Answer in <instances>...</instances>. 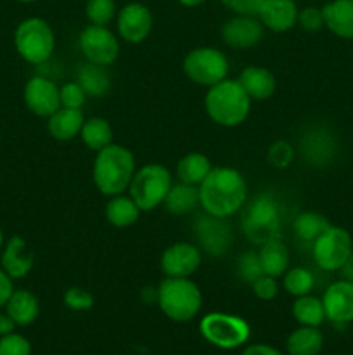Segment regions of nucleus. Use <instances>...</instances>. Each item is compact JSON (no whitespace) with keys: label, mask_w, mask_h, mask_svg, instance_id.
Masks as SVG:
<instances>
[{"label":"nucleus","mask_w":353,"mask_h":355,"mask_svg":"<svg viewBox=\"0 0 353 355\" xmlns=\"http://www.w3.org/2000/svg\"><path fill=\"white\" fill-rule=\"evenodd\" d=\"M199 207L204 214L228 218L237 214L248 200V184L242 173L232 166L211 168L199 184Z\"/></svg>","instance_id":"1"},{"label":"nucleus","mask_w":353,"mask_h":355,"mask_svg":"<svg viewBox=\"0 0 353 355\" xmlns=\"http://www.w3.org/2000/svg\"><path fill=\"white\" fill-rule=\"evenodd\" d=\"M137 172L135 156L128 148L120 144H109L97 151L93 162V184L104 196H116L128 191L132 177Z\"/></svg>","instance_id":"2"},{"label":"nucleus","mask_w":353,"mask_h":355,"mask_svg":"<svg viewBox=\"0 0 353 355\" xmlns=\"http://www.w3.org/2000/svg\"><path fill=\"white\" fill-rule=\"evenodd\" d=\"M204 110L210 120L220 127H237L248 120L251 97L246 94L237 78H225L208 89L204 96Z\"/></svg>","instance_id":"3"},{"label":"nucleus","mask_w":353,"mask_h":355,"mask_svg":"<svg viewBox=\"0 0 353 355\" xmlns=\"http://www.w3.org/2000/svg\"><path fill=\"white\" fill-rule=\"evenodd\" d=\"M241 210V231L249 243L260 246L275 236H282V208L273 193L258 194Z\"/></svg>","instance_id":"4"},{"label":"nucleus","mask_w":353,"mask_h":355,"mask_svg":"<svg viewBox=\"0 0 353 355\" xmlns=\"http://www.w3.org/2000/svg\"><path fill=\"white\" fill-rule=\"evenodd\" d=\"M156 291V302L170 321H192L203 307V293L190 277H165Z\"/></svg>","instance_id":"5"},{"label":"nucleus","mask_w":353,"mask_h":355,"mask_svg":"<svg viewBox=\"0 0 353 355\" xmlns=\"http://www.w3.org/2000/svg\"><path fill=\"white\" fill-rule=\"evenodd\" d=\"M14 47L17 54L30 64H45L54 54V30L42 17H26L14 31Z\"/></svg>","instance_id":"6"},{"label":"nucleus","mask_w":353,"mask_h":355,"mask_svg":"<svg viewBox=\"0 0 353 355\" xmlns=\"http://www.w3.org/2000/svg\"><path fill=\"white\" fill-rule=\"evenodd\" d=\"M173 186L172 173L161 163H149L138 168L128 186V196L135 201L141 211H151L163 205L170 187Z\"/></svg>","instance_id":"7"},{"label":"nucleus","mask_w":353,"mask_h":355,"mask_svg":"<svg viewBox=\"0 0 353 355\" xmlns=\"http://www.w3.org/2000/svg\"><path fill=\"white\" fill-rule=\"evenodd\" d=\"M199 333L208 343L224 350H234L246 345L251 328L246 319L225 312H210L199 322Z\"/></svg>","instance_id":"8"},{"label":"nucleus","mask_w":353,"mask_h":355,"mask_svg":"<svg viewBox=\"0 0 353 355\" xmlns=\"http://www.w3.org/2000/svg\"><path fill=\"white\" fill-rule=\"evenodd\" d=\"M182 69L187 78L201 87H213L228 78V58L215 47H197L187 52Z\"/></svg>","instance_id":"9"},{"label":"nucleus","mask_w":353,"mask_h":355,"mask_svg":"<svg viewBox=\"0 0 353 355\" xmlns=\"http://www.w3.org/2000/svg\"><path fill=\"white\" fill-rule=\"evenodd\" d=\"M353 252L352 236L339 225H329L314 243L311 257L315 263L324 272H338L348 262Z\"/></svg>","instance_id":"10"},{"label":"nucleus","mask_w":353,"mask_h":355,"mask_svg":"<svg viewBox=\"0 0 353 355\" xmlns=\"http://www.w3.org/2000/svg\"><path fill=\"white\" fill-rule=\"evenodd\" d=\"M80 51L85 61L99 66H111L120 58V40L107 26L89 24L78 38Z\"/></svg>","instance_id":"11"},{"label":"nucleus","mask_w":353,"mask_h":355,"mask_svg":"<svg viewBox=\"0 0 353 355\" xmlns=\"http://www.w3.org/2000/svg\"><path fill=\"white\" fill-rule=\"evenodd\" d=\"M194 234L201 252L210 257H224L234 243V232L227 218L201 215L194 222Z\"/></svg>","instance_id":"12"},{"label":"nucleus","mask_w":353,"mask_h":355,"mask_svg":"<svg viewBox=\"0 0 353 355\" xmlns=\"http://www.w3.org/2000/svg\"><path fill=\"white\" fill-rule=\"evenodd\" d=\"M338 153V139L324 125L307 128L300 139V155L315 168L331 165Z\"/></svg>","instance_id":"13"},{"label":"nucleus","mask_w":353,"mask_h":355,"mask_svg":"<svg viewBox=\"0 0 353 355\" xmlns=\"http://www.w3.org/2000/svg\"><path fill=\"white\" fill-rule=\"evenodd\" d=\"M154 17L151 9L141 2H130L116 14V31L127 44H142L151 35Z\"/></svg>","instance_id":"14"},{"label":"nucleus","mask_w":353,"mask_h":355,"mask_svg":"<svg viewBox=\"0 0 353 355\" xmlns=\"http://www.w3.org/2000/svg\"><path fill=\"white\" fill-rule=\"evenodd\" d=\"M203 263V252L197 245L179 241L163 252L159 267L165 277H190Z\"/></svg>","instance_id":"15"},{"label":"nucleus","mask_w":353,"mask_h":355,"mask_svg":"<svg viewBox=\"0 0 353 355\" xmlns=\"http://www.w3.org/2000/svg\"><path fill=\"white\" fill-rule=\"evenodd\" d=\"M28 110L40 118H48L61 107L59 87L47 76H31L23 90Z\"/></svg>","instance_id":"16"},{"label":"nucleus","mask_w":353,"mask_h":355,"mask_svg":"<svg viewBox=\"0 0 353 355\" xmlns=\"http://www.w3.org/2000/svg\"><path fill=\"white\" fill-rule=\"evenodd\" d=\"M263 30L265 28L256 16L235 14L221 26V40L232 49H249L262 42Z\"/></svg>","instance_id":"17"},{"label":"nucleus","mask_w":353,"mask_h":355,"mask_svg":"<svg viewBox=\"0 0 353 355\" xmlns=\"http://www.w3.org/2000/svg\"><path fill=\"white\" fill-rule=\"evenodd\" d=\"M325 319L334 324L353 322V283L348 279H339L329 284L322 297Z\"/></svg>","instance_id":"18"},{"label":"nucleus","mask_w":353,"mask_h":355,"mask_svg":"<svg viewBox=\"0 0 353 355\" xmlns=\"http://www.w3.org/2000/svg\"><path fill=\"white\" fill-rule=\"evenodd\" d=\"M298 14L300 9L294 0H263L256 17L266 30L284 33L296 26Z\"/></svg>","instance_id":"19"},{"label":"nucleus","mask_w":353,"mask_h":355,"mask_svg":"<svg viewBox=\"0 0 353 355\" xmlns=\"http://www.w3.org/2000/svg\"><path fill=\"white\" fill-rule=\"evenodd\" d=\"M35 263V255L28 243L21 236H12L3 245L0 253V266L12 279H23L31 272Z\"/></svg>","instance_id":"20"},{"label":"nucleus","mask_w":353,"mask_h":355,"mask_svg":"<svg viewBox=\"0 0 353 355\" xmlns=\"http://www.w3.org/2000/svg\"><path fill=\"white\" fill-rule=\"evenodd\" d=\"M237 82L246 90L251 101H266L275 94L277 80L270 69L263 66H246L239 73Z\"/></svg>","instance_id":"21"},{"label":"nucleus","mask_w":353,"mask_h":355,"mask_svg":"<svg viewBox=\"0 0 353 355\" xmlns=\"http://www.w3.org/2000/svg\"><path fill=\"white\" fill-rule=\"evenodd\" d=\"M324 26L343 40H353V0H331L322 7Z\"/></svg>","instance_id":"22"},{"label":"nucleus","mask_w":353,"mask_h":355,"mask_svg":"<svg viewBox=\"0 0 353 355\" xmlns=\"http://www.w3.org/2000/svg\"><path fill=\"white\" fill-rule=\"evenodd\" d=\"M85 121V114L82 110H71V107H59L54 114L47 118L48 135L55 141L68 142L78 137L80 130Z\"/></svg>","instance_id":"23"},{"label":"nucleus","mask_w":353,"mask_h":355,"mask_svg":"<svg viewBox=\"0 0 353 355\" xmlns=\"http://www.w3.org/2000/svg\"><path fill=\"white\" fill-rule=\"evenodd\" d=\"M6 314L16 326H30L40 315V302L28 290H14L6 304Z\"/></svg>","instance_id":"24"},{"label":"nucleus","mask_w":353,"mask_h":355,"mask_svg":"<svg viewBox=\"0 0 353 355\" xmlns=\"http://www.w3.org/2000/svg\"><path fill=\"white\" fill-rule=\"evenodd\" d=\"M258 255L263 274H269L272 277H282L289 269V248L284 243L282 236H275L260 245Z\"/></svg>","instance_id":"25"},{"label":"nucleus","mask_w":353,"mask_h":355,"mask_svg":"<svg viewBox=\"0 0 353 355\" xmlns=\"http://www.w3.org/2000/svg\"><path fill=\"white\" fill-rule=\"evenodd\" d=\"M76 82L87 94V97H99L107 96L111 90V75L107 71L106 66L93 64V62H83L78 69H76Z\"/></svg>","instance_id":"26"},{"label":"nucleus","mask_w":353,"mask_h":355,"mask_svg":"<svg viewBox=\"0 0 353 355\" xmlns=\"http://www.w3.org/2000/svg\"><path fill=\"white\" fill-rule=\"evenodd\" d=\"M163 205H165L168 214L176 215V217L192 214L199 207V187L183 182L173 184Z\"/></svg>","instance_id":"27"},{"label":"nucleus","mask_w":353,"mask_h":355,"mask_svg":"<svg viewBox=\"0 0 353 355\" xmlns=\"http://www.w3.org/2000/svg\"><path fill=\"white\" fill-rule=\"evenodd\" d=\"M324 347V335L314 326H300L286 340L287 355H318Z\"/></svg>","instance_id":"28"},{"label":"nucleus","mask_w":353,"mask_h":355,"mask_svg":"<svg viewBox=\"0 0 353 355\" xmlns=\"http://www.w3.org/2000/svg\"><path fill=\"white\" fill-rule=\"evenodd\" d=\"M211 162L203 153H187L176 163V179L189 186H199L211 172Z\"/></svg>","instance_id":"29"},{"label":"nucleus","mask_w":353,"mask_h":355,"mask_svg":"<svg viewBox=\"0 0 353 355\" xmlns=\"http://www.w3.org/2000/svg\"><path fill=\"white\" fill-rule=\"evenodd\" d=\"M138 215H141V208L130 196H125V194L111 196L106 205L107 222L118 229H127L134 225L138 220Z\"/></svg>","instance_id":"30"},{"label":"nucleus","mask_w":353,"mask_h":355,"mask_svg":"<svg viewBox=\"0 0 353 355\" xmlns=\"http://www.w3.org/2000/svg\"><path fill=\"white\" fill-rule=\"evenodd\" d=\"M80 139L87 148L97 153L106 146L113 144V127L102 116L85 118L82 130H80Z\"/></svg>","instance_id":"31"},{"label":"nucleus","mask_w":353,"mask_h":355,"mask_svg":"<svg viewBox=\"0 0 353 355\" xmlns=\"http://www.w3.org/2000/svg\"><path fill=\"white\" fill-rule=\"evenodd\" d=\"M331 225L327 217L318 211H301L293 220V232L300 241L314 243Z\"/></svg>","instance_id":"32"},{"label":"nucleus","mask_w":353,"mask_h":355,"mask_svg":"<svg viewBox=\"0 0 353 355\" xmlns=\"http://www.w3.org/2000/svg\"><path fill=\"white\" fill-rule=\"evenodd\" d=\"M293 318L300 326H314L318 328L325 321V311L322 298L305 295L298 297L293 304Z\"/></svg>","instance_id":"33"},{"label":"nucleus","mask_w":353,"mask_h":355,"mask_svg":"<svg viewBox=\"0 0 353 355\" xmlns=\"http://www.w3.org/2000/svg\"><path fill=\"white\" fill-rule=\"evenodd\" d=\"M282 286L294 298L305 297V295H310V291L314 290L315 277L305 267H293V269H287L286 274L282 276Z\"/></svg>","instance_id":"34"},{"label":"nucleus","mask_w":353,"mask_h":355,"mask_svg":"<svg viewBox=\"0 0 353 355\" xmlns=\"http://www.w3.org/2000/svg\"><path fill=\"white\" fill-rule=\"evenodd\" d=\"M118 9L114 0H87L85 16L90 24L107 26L116 17Z\"/></svg>","instance_id":"35"},{"label":"nucleus","mask_w":353,"mask_h":355,"mask_svg":"<svg viewBox=\"0 0 353 355\" xmlns=\"http://www.w3.org/2000/svg\"><path fill=\"white\" fill-rule=\"evenodd\" d=\"M235 272H237V277L242 281V283L249 284L251 286L260 276H263L262 263H260V255L255 250H249V252H244L237 259V263H235Z\"/></svg>","instance_id":"36"},{"label":"nucleus","mask_w":353,"mask_h":355,"mask_svg":"<svg viewBox=\"0 0 353 355\" xmlns=\"http://www.w3.org/2000/svg\"><path fill=\"white\" fill-rule=\"evenodd\" d=\"M296 158V151H294L293 144L287 141H275L266 151V162L277 170H286L289 168Z\"/></svg>","instance_id":"37"},{"label":"nucleus","mask_w":353,"mask_h":355,"mask_svg":"<svg viewBox=\"0 0 353 355\" xmlns=\"http://www.w3.org/2000/svg\"><path fill=\"white\" fill-rule=\"evenodd\" d=\"M62 300H64L66 307L71 309V311H75V312L90 311V309L93 307V304H96V298H93V295L90 293V291H87L85 288H80V286L68 288V290L64 291V297H62Z\"/></svg>","instance_id":"38"},{"label":"nucleus","mask_w":353,"mask_h":355,"mask_svg":"<svg viewBox=\"0 0 353 355\" xmlns=\"http://www.w3.org/2000/svg\"><path fill=\"white\" fill-rule=\"evenodd\" d=\"M0 355H31V343L16 331L0 336Z\"/></svg>","instance_id":"39"},{"label":"nucleus","mask_w":353,"mask_h":355,"mask_svg":"<svg viewBox=\"0 0 353 355\" xmlns=\"http://www.w3.org/2000/svg\"><path fill=\"white\" fill-rule=\"evenodd\" d=\"M59 96H61V106L71 107V110H82L87 101V94L83 92V89L76 80L62 85L59 89Z\"/></svg>","instance_id":"40"},{"label":"nucleus","mask_w":353,"mask_h":355,"mask_svg":"<svg viewBox=\"0 0 353 355\" xmlns=\"http://www.w3.org/2000/svg\"><path fill=\"white\" fill-rule=\"evenodd\" d=\"M251 290L256 298H260V300L263 302H270L279 295V283H277V277L263 274V276H260L258 279L251 284Z\"/></svg>","instance_id":"41"},{"label":"nucleus","mask_w":353,"mask_h":355,"mask_svg":"<svg viewBox=\"0 0 353 355\" xmlns=\"http://www.w3.org/2000/svg\"><path fill=\"white\" fill-rule=\"evenodd\" d=\"M298 24L305 31L322 30L324 28V14H322V9H317V7L311 6L301 9L300 14H298Z\"/></svg>","instance_id":"42"},{"label":"nucleus","mask_w":353,"mask_h":355,"mask_svg":"<svg viewBox=\"0 0 353 355\" xmlns=\"http://www.w3.org/2000/svg\"><path fill=\"white\" fill-rule=\"evenodd\" d=\"M227 9H230L234 14H249L256 16L260 10V6L263 0H220Z\"/></svg>","instance_id":"43"},{"label":"nucleus","mask_w":353,"mask_h":355,"mask_svg":"<svg viewBox=\"0 0 353 355\" xmlns=\"http://www.w3.org/2000/svg\"><path fill=\"white\" fill-rule=\"evenodd\" d=\"M12 277L6 272V270L0 267V309L6 307L7 300L10 298L14 291V284H12Z\"/></svg>","instance_id":"44"},{"label":"nucleus","mask_w":353,"mask_h":355,"mask_svg":"<svg viewBox=\"0 0 353 355\" xmlns=\"http://www.w3.org/2000/svg\"><path fill=\"white\" fill-rule=\"evenodd\" d=\"M241 355H284L280 350H277L275 347L266 345V343H255V345H249L242 350Z\"/></svg>","instance_id":"45"},{"label":"nucleus","mask_w":353,"mask_h":355,"mask_svg":"<svg viewBox=\"0 0 353 355\" xmlns=\"http://www.w3.org/2000/svg\"><path fill=\"white\" fill-rule=\"evenodd\" d=\"M14 328H16V324L10 321L9 315L3 314V312H0V336L7 335V333H10V331H14Z\"/></svg>","instance_id":"46"},{"label":"nucleus","mask_w":353,"mask_h":355,"mask_svg":"<svg viewBox=\"0 0 353 355\" xmlns=\"http://www.w3.org/2000/svg\"><path fill=\"white\" fill-rule=\"evenodd\" d=\"M341 270H343V277H345V279H348V281H352V283H353V252H352V255H350L346 266L343 267Z\"/></svg>","instance_id":"47"},{"label":"nucleus","mask_w":353,"mask_h":355,"mask_svg":"<svg viewBox=\"0 0 353 355\" xmlns=\"http://www.w3.org/2000/svg\"><path fill=\"white\" fill-rule=\"evenodd\" d=\"M176 2H179L180 6H183V7H190V9H192V7H199V6H203V3L206 2V0H176Z\"/></svg>","instance_id":"48"},{"label":"nucleus","mask_w":353,"mask_h":355,"mask_svg":"<svg viewBox=\"0 0 353 355\" xmlns=\"http://www.w3.org/2000/svg\"><path fill=\"white\" fill-rule=\"evenodd\" d=\"M2 248H3V232H2V227H0V253H2Z\"/></svg>","instance_id":"49"},{"label":"nucleus","mask_w":353,"mask_h":355,"mask_svg":"<svg viewBox=\"0 0 353 355\" xmlns=\"http://www.w3.org/2000/svg\"><path fill=\"white\" fill-rule=\"evenodd\" d=\"M17 2H21V3H33V2H38V0H17Z\"/></svg>","instance_id":"50"}]
</instances>
